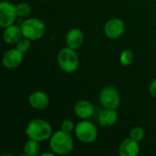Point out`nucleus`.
<instances>
[{
  "label": "nucleus",
  "instance_id": "dca6fc26",
  "mask_svg": "<svg viewBox=\"0 0 156 156\" xmlns=\"http://www.w3.org/2000/svg\"><path fill=\"white\" fill-rule=\"evenodd\" d=\"M23 150H24V153L27 156L37 155L39 154V151H40L39 142L28 138V140L24 144Z\"/></svg>",
  "mask_w": 156,
  "mask_h": 156
},
{
  "label": "nucleus",
  "instance_id": "6e6552de",
  "mask_svg": "<svg viewBox=\"0 0 156 156\" xmlns=\"http://www.w3.org/2000/svg\"><path fill=\"white\" fill-rule=\"evenodd\" d=\"M105 36L110 39H117L121 37L125 31L124 22L118 17H113L108 20L103 28Z\"/></svg>",
  "mask_w": 156,
  "mask_h": 156
},
{
  "label": "nucleus",
  "instance_id": "f257e3e1",
  "mask_svg": "<svg viewBox=\"0 0 156 156\" xmlns=\"http://www.w3.org/2000/svg\"><path fill=\"white\" fill-rule=\"evenodd\" d=\"M25 133L29 139H33L37 142L49 140L53 134L50 123L43 119L31 120L26 127Z\"/></svg>",
  "mask_w": 156,
  "mask_h": 156
},
{
  "label": "nucleus",
  "instance_id": "6ab92c4d",
  "mask_svg": "<svg viewBox=\"0 0 156 156\" xmlns=\"http://www.w3.org/2000/svg\"><path fill=\"white\" fill-rule=\"evenodd\" d=\"M144 130L142 128V127H139V126H136L134 128H133L131 131H130V133H129V137L137 141V142H141L144 138Z\"/></svg>",
  "mask_w": 156,
  "mask_h": 156
},
{
  "label": "nucleus",
  "instance_id": "1a4fd4ad",
  "mask_svg": "<svg viewBox=\"0 0 156 156\" xmlns=\"http://www.w3.org/2000/svg\"><path fill=\"white\" fill-rule=\"evenodd\" d=\"M24 53L16 48L6 50L2 57V64L7 69H13L17 68L23 61Z\"/></svg>",
  "mask_w": 156,
  "mask_h": 156
},
{
  "label": "nucleus",
  "instance_id": "b1692460",
  "mask_svg": "<svg viewBox=\"0 0 156 156\" xmlns=\"http://www.w3.org/2000/svg\"><path fill=\"white\" fill-rule=\"evenodd\" d=\"M42 1H48V0H42Z\"/></svg>",
  "mask_w": 156,
  "mask_h": 156
},
{
  "label": "nucleus",
  "instance_id": "20e7f679",
  "mask_svg": "<svg viewBox=\"0 0 156 156\" xmlns=\"http://www.w3.org/2000/svg\"><path fill=\"white\" fill-rule=\"evenodd\" d=\"M58 64L61 70L66 73L75 72L79 68V57L75 49H72L69 47L62 48L58 54Z\"/></svg>",
  "mask_w": 156,
  "mask_h": 156
},
{
  "label": "nucleus",
  "instance_id": "f8f14e48",
  "mask_svg": "<svg viewBox=\"0 0 156 156\" xmlns=\"http://www.w3.org/2000/svg\"><path fill=\"white\" fill-rule=\"evenodd\" d=\"M139 152V142L130 137L123 140L119 147V154L121 156H137Z\"/></svg>",
  "mask_w": 156,
  "mask_h": 156
},
{
  "label": "nucleus",
  "instance_id": "393cba45",
  "mask_svg": "<svg viewBox=\"0 0 156 156\" xmlns=\"http://www.w3.org/2000/svg\"><path fill=\"white\" fill-rule=\"evenodd\" d=\"M154 1H155V2H156V0H154Z\"/></svg>",
  "mask_w": 156,
  "mask_h": 156
},
{
  "label": "nucleus",
  "instance_id": "39448f33",
  "mask_svg": "<svg viewBox=\"0 0 156 156\" xmlns=\"http://www.w3.org/2000/svg\"><path fill=\"white\" fill-rule=\"evenodd\" d=\"M74 133L77 139L86 144L94 143L98 137V130L96 126L87 120L80 121L76 125Z\"/></svg>",
  "mask_w": 156,
  "mask_h": 156
},
{
  "label": "nucleus",
  "instance_id": "4468645a",
  "mask_svg": "<svg viewBox=\"0 0 156 156\" xmlns=\"http://www.w3.org/2000/svg\"><path fill=\"white\" fill-rule=\"evenodd\" d=\"M84 41V36L80 29L72 28L66 35V44L72 49H78L81 47Z\"/></svg>",
  "mask_w": 156,
  "mask_h": 156
},
{
  "label": "nucleus",
  "instance_id": "9d476101",
  "mask_svg": "<svg viewBox=\"0 0 156 156\" xmlns=\"http://www.w3.org/2000/svg\"><path fill=\"white\" fill-rule=\"evenodd\" d=\"M73 111L77 117L82 120H87L93 116L95 109H94V105L90 101L86 100H81L75 103Z\"/></svg>",
  "mask_w": 156,
  "mask_h": 156
},
{
  "label": "nucleus",
  "instance_id": "9b49d317",
  "mask_svg": "<svg viewBox=\"0 0 156 156\" xmlns=\"http://www.w3.org/2000/svg\"><path fill=\"white\" fill-rule=\"evenodd\" d=\"M29 105L36 110H44L49 104V97L41 90H35L28 97Z\"/></svg>",
  "mask_w": 156,
  "mask_h": 156
},
{
  "label": "nucleus",
  "instance_id": "ddd939ff",
  "mask_svg": "<svg viewBox=\"0 0 156 156\" xmlns=\"http://www.w3.org/2000/svg\"><path fill=\"white\" fill-rule=\"evenodd\" d=\"M22 30L20 26L17 25H11L5 28L3 32V39L5 43L9 45H14L18 42V40L22 37Z\"/></svg>",
  "mask_w": 156,
  "mask_h": 156
},
{
  "label": "nucleus",
  "instance_id": "4be33fe9",
  "mask_svg": "<svg viewBox=\"0 0 156 156\" xmlns=\"http://www.w3.org/2000/svg\"><path fill=\"white\" fill-rule=\"evenodd\" d=\"M149 92L153 98L156 99V79L154 80L149 86Z\"/></svg>",
  "mask_w": 156,
  "mask_h": 156
},
{
  "label": "nucleus",
  "instance_id": "0eeeda50",
  "mask_svg": "<svg viewBox=\"0 0 156 156\" xmlns=\"http://www.w3.org/2000/svg\"><path fill=\"white\" fill-rule=\"evenodd\" d=\"M16 16L17 14L15 5L9 1H2L0 3V27L2 28L13 25Z\"/></svg>",
  "mask_w": 156,
  "mask_h": 156
},
{
  "label": "nucleus",
  "instance_id": "423d86ee",
  "mask_svg": "<svg viewBox=\"0 0 156 156\" xmlns=\"http://www.w3.org/2000/svg\"><path fill=\"white\" fill-rule=\"evenodd\" d=\"M99 101L104 109L117 110L121 104L120 92L117 88L113 86H105L100 91Z\"/></svg>",
  "mask_w": 156,
  "mask_h": 156
},
{
  "label": "nucleus",
  "instance_id": "aec40b11",
  "mask_svg": "<svg viewBox=\"0 0 156 156\" xmlns=\"http://www.w3.org/2000/svg\"><path fill=\"white\" fill-rule=\"evenodd\" d=\"M30 45H31V40L28 39L27 37H21V38L18 40V42L16 43V48H17L18 50H20L22 53H26V52L29 49Z\"/></svg>",
  "mask_w": 156,
  "mask_h": 156
},
{
  "label": "nucleus",
  "instance_id": "f03ea898",
  "mask_svg": "<svg viewBox=\"0 0 156 156\" xmlns=\"http://www.w3.org/2000/svg\"><path fill=\"white\" fill-rule=\"evenodd\" d=\"M49 147L55 154L64 155L69 154L74 147V142L70 135L63 131L54 133L49 139Z\"/></svg>",
  "mask_w": 156,
  "mask_h": 156
},
{
  "label": "nucleus",
  "instance_id": "412c9836",
  "mask_svg": "<svg viewBox=\"0 0 156 156\" xmlns=\"http://www.w3.org/2000/svg\"><path fill=\"white\" fill-rule=\"evenodd\" d=\"M75 124L74 122L69 120V119H66L64 120L62 122H61V125H60V130L63 131V132H66L68 133H71L74 130H75Z\"/></svg>",
  "mask_w": 156,
  "mask_h": 156
},
{
  "label": "nucleus",
  "instance_id": "2eb2a0df",
  "mask_svg": "<svg viewBox=\"0 0 156 156\" xmlns=\"http://www.w3.org/2000/svg\"><path fill=\"white\" fill-rule=\"evenodd\" d=\"M118 120V112L115 109H104L99 115L98 121L101 126L108 128L116 123Z\"/></svg>",
  "mask_w": 156,
  "mask_h": 156
},
{
  "label": "nucleus",
  "instance_id": "5701e85b",
  "mask_svg": "<svg viewBox=\"0 0 156 156\" xmlns=\"http://www.w3.org/2000/svg\"><path fill=\"white\" fill-rule=\"evenodd\" d=\"M54 153H44L41 154V156H54Z\"/></svg>",
  "mask_w": 156,
  "mask_h": 156
},
{
  "label": "nucleus",
  "instance_id": "a211bd4d",
  "mask_svg": "<svg viewBox=\"0 0 156 156\" xmlns=\"http://www.w3.org/2000/svg\"><path fill=\"white\" fill-rule=\"evenodd\" d=\"M133 53L131 49H124L120 55V63L122 66H130L133 62Z\"/></svg>",
  "mask_w": 156,
  "mask_h": 156
},
{
  "label": "nucleus",
  "instance_id": "7ed1b4c3",
  "mask_svg": "<svg viewBox=\"0 0 156 156\" xmlns=\"http://www.w3.org/2000/svg\"><path fill=\"white\" fill-rule=\"evenodd\" d=\"M20 27L23 37H27L31 41L40 39L46 32V26L44 22L36 17L27 18L22 22Z\"/></svg>",
  "mask_w": 156,
  "mask_h": 156
},
{
  "label": "nucleus",
  "instance_id": "f3484780",
  "mask_svg": "<svg viewBox=\"0 0 156 156\" xmlns=\"http://www.w3.org/2000/svg\"><path fill=\"white\" fill-rule=\"evenodd\" d=\"M16 9L19 17H27L31 13V6L27 3H18L16 5Z\"/></svg>",
  "mask_w": 156,
  "mask_h": 156
}]
</instances>
